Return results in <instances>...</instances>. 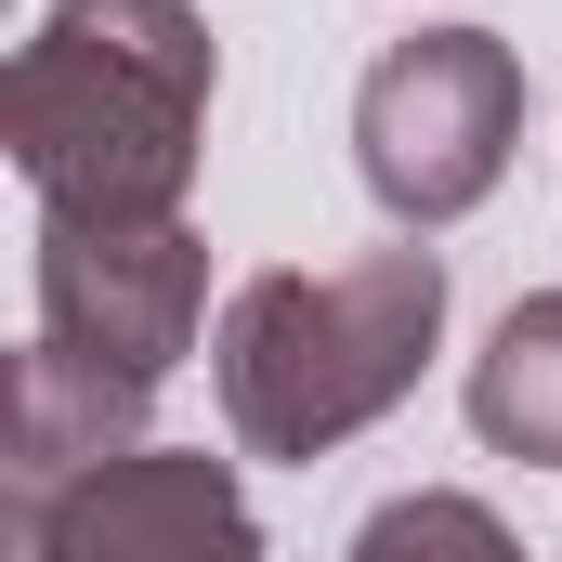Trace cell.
<instances>
[{
	"label": "cell",
	"instance_id": "6da1fadb",
	"mask_svg": "<svg viewBox=\"0 0 562 562\" xmlns=\"http://www.w3.org/2000/svg\"><path fill=\"white\" fill-rule=\"evenodd\" d=\"M223 53L183 0H53L0 79V144L40 223H183Z\"/></svg>",
	"mask_w": 562,
	"mask_h": 562
},
{
	"label": "cell",
	"instance_id": "7a4b0ae2",
	"mask_svg": "<svg viewBox=\"0 0 562 562\" xmlns=\"http://www.w3.org/2000/svg\"><path fill=\"white\" fill-rule=\"evenodd\" d=\"M431 340H445V262L431 249H367V262H327V276H249L223 301V431L249 458H327L367 419H393L419 393Z\"/></svg>",
	"mask_w": 562,
	"mask_h": 562
},
{
	"label": "cell",
	"instance_id": "3957f363",
	"mask_svg": "<svg viewBox=\"0 0 562 562\" xmlns=\"http://www.w3.org/2000/svg\"><path fill=\"white\" fill-rule=\"evenodd\" d=\"M510 144H524V53L497 26H419L353 92V170H367V196L406 236L484 210Z\"/></svg>",
	"mask_w": 562,
	"mask_h": 562
},
{
	"label": "cell",
	"instance_id": "277c9868",
	"mask_svg": "<svg viewBox=\"0 0 562 562\" xmlns=\"http://www.w3.org/2000/svg\"><path fill=\"white\" fill-rule=\"evenodd\" d=\"M13 562H262V524L210 445H132L53 497H13Z\"/></svg>",
	"mask_w": 562,
	"mask_h": 562
},
{
	"label": "cell",
	"instance_id": "5b68a950",
	"mask_svg": "<svg viewBox=\"0 0 562 562\" xmlns=\"http://www.w3.org/2000/svg\"><path fill=\"white\" fill-rule=\"evenodd\" d=\"M196 314H210V249L183 223H40V340L119 367V380H170L196 353Z\"/></svg>",
	"mask_w": 562,
	"mask_h": 562
},
{
	"label": "cell",
	"instance_id": "8992f818",
	"mask_svg": "<svg viewBox=\"0 0 562 562\" xmlns=\"http://www.w3.org/2000/svg\"><path fill=\"white\" fill-rule=\"evenodd\" d=\"M144 406H157L144 380L66 353V340H26V367H13V497H53V484L132 458V445H144Z\"/></svg>",
	"mask_w": 562,
	"mask_h": 562
},
{
	"label": "cell",
	"instance_id": "52a82bcc",
	"mask_svg": "<svg viewBox=\"0 0 562 562\" xmlns=\"http://www.w3.org/2000/svg\"><path fill=\"white\" fill-rule=\"evenodd\" d=\"M471 431L524 471H562V288L510 301L497 340L471 353Z\"/></svg>",
	"mask_w": 562,
	"mask_h": 562
},
{
	"label": "cell",
	"instance_id": "ba28073f",
	"mask_svg": "<svg viewBox=\"0 0 562 562\" xmlns=\"http://www.w3.org/2000/svg\"><path fill=\"white\" fill-rule=\"evenodd\" d=\"M340 562H537L484 497H458V484H419V497H380L367 524H353V550Z\"/></svg>",
	"mask_w": 562,
	"mask_h": 562
}]
</instances>
